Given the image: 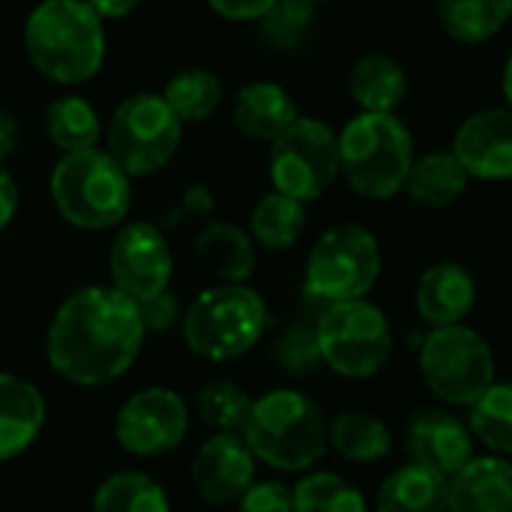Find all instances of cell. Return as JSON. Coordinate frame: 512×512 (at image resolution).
Returning <instances> with one entry per match:
<instances>
[{"label": "cell", "mask_w": 512, "mask_h": 512, "mask_svg": "<svg viewBox=\"0 0 512 512\" xmlns=\"http://www.w3.org/2000/svg\"><path fill=\"white\" fill-rule=\"evenodd\" d=\"M183 123L162 93H135L123 99L108 126V156L129 174L162 171L180 147Z\"/></svg>", "instance_id": "ba28073f"}, {"label": "cell", "mask_w": 512, "mask_h": 512, "mask_svg": "<svg viewBox=\"0 0 512 512\" xmlns=\"http://www.w3.org/2000/svg\"><path fill=\"white\" fill-rule=\"evenodd\" d=\"M306 228V210L297 198L270 192L252 210V237L264 249H288Z\"/></svg>", "instance_id": "f1b7e54d"}, {"label": "cell", "mask_w": 512, "mask_h": 512, "mask_svg": "<svg viewBox=\"0 0 512 512\" xmlns=\"http://www.w3.org/2000/svg\"><path fill=\"white\" fill-rule=\"evenodd\" d=\"M51 198L69 225L105 231L120 225L129 213V174L96 147L63 153L51 171Z\"/></svg>", "instance_id": "5b68a950"}, {"label": "cell", "mask_w": 512, "mask_h": 512, "mask_svg": "<svg viewBox=\"0 0 512 512\" xmlns=\"http://www.w3.org/2000/svg\"><path fill=\"white\" fill-rule=\"evenodd\" d=\"M249 411L252 399L234 381H210L198 396V414L216 432H243Z\"/></svg>", "instance_id": "d6a6232c"}, {"label": "cell", "mask_w": 512, "mask_h": 512, "mask_svg": "<svg viewBox=\"0 0 512 512\" xmlns=\"http://www.w3.org/2000/svg\"><path fill=\"white\" fill-rule=\"evenodd\" d=\"M339 135L312 117H297L270 150V180L276 192L300 204L321 198L339 177Z\"/></svg>", "instance_id": "8fae6325"}, {"label": "cell", "mask_w": 512, "mask_h": 512, "mask_svg": "<svg viewBox=\"0 0 512 512\" xmlns=\"http://www.w3.org/2000/svg\"><path fill=\"white\" fill-rule=\"evenodd\" d=\"M195 246L204 264L228 285H243V279H249V273L255 270L252 240L228 222H210L198 234Z\"/></svg>", "instance_id": "cb8c5ba5"}, {"label": "cell", "mask_w": 512, "mask_h": 512, "mask_svg": "<svg viewBox=\"0 0 512 512\" xmlns=\"http://www.w3.org/2000/svg\"><path fill=\"white\" fill-rule=\"evenodd\" d=\"M381 273V249L363 225H336L318 237L306 261V294L324 303L363 300Z\"/></svg>", "instance_id": "52a82bcc"}, {"label": "cell", "mask_w": 512, "mask_h": 512, "mask_svg": "<svg viewBox=\"0 0 512 512\" xmlns=\"http://www.w3.org/2000/svg\"><path fill=\"white\" fill-rule=\"evenodd\" d=\"M234 126L255 141H276L300 114H297V102L294 96L273 81H255L246 84L237 96H234V108H231Z\"/></svg>", "instance_id": "ac0fdd59"}, {"label": "cell", "mask_w": 512, "mask_h": 512, "mask_svg": "<svg viewBox=\"0 0 512 512\" xmlns=\"http://www.w3.org/2000/svg\"><path fill=\"white\" fill-rule=\"evenodd\" d=\"M42 426V393L18 375H0V462L24 453L39 438Z\"/></svg>", "instance_id": "d6986e66"}, {"label": "cell", "mask_w": 512, "mask_h": 512, "mask_svg": "<svg viewBox=\"0 0 512 512\" xmlns=\"http://www.w3.org/2000/svg\"><path fill=\"white\" fill-rule=\"evenodd\" d=\"M351 99L369 114H393L408 93V78L399 60L387 54H366L354 63L348 78Z\"/></svg>", "instance_id": "7402d4cb"}, {"label": "cell", "mask_w": 512, "mask_h": 512, "mask_svg": "<svg viewBox=\"0 0 512 512\" xmlns=\"http://www.w3.org/2000/svg\"><path fill=\"white\" fill-rule=\"evenodd\" d=\"M93 512H171V504L156 480L126 471L96 489Z\"/></svg>", "instance_id": "f546056e"}, {"label": "cell", "mask_w": 512, "mask_h": 512, "mask_svg": "<svg viewBox=\"0 0 512 512\" xmlns=\"http://www.w3.org/2000/svg\"><path fill=\"white\" fill-rule=\"evenodd\" d=\"M237 504L240 512H294V492L282 483H252Z\"/></svg>", "instance_id": "d590c367"}, {"label": "cell", "mask_w": 512, "mask_h": 512, "mask_svg": "<svg viewBox=\"0 0 512 512\" xmlns=\"http://www.w3.org/2000/svg\"><path fill=\"white\" fill-rule=\"evenodd\" d=\"M15 147V120L0 111V162L12 153Z\"/></svg>", "instance_id": "60d3db41"}, {"label": "cell", "mask_w": 512, "mask_h": 512, "mask_svg": "<svg viewBox=\"0 0 512 512\" xmlns=\"http://www.w3.org/2000/svg\"><path fill=\"white\" fill-rule=\"evenodd\" d=\"M450 512H512V465L471 459L450 480Z\"/></svg>", "instance_id": "ffe728a7"}, {"label": "cell", "mask_w": 512, "mask_h": 512, "mask_svg": "<svg viewBox=\"0 0 512 512\" xmlns=\"http://www.w3.org/2000/svg\"><path fill=\"white\" fill-rule=\"evenodd\" d=\"M243 441L270 468L306 471L327 450V426L312 399L297 390H273L252 402Z\"/></svg>", "instance_id": "277c9868"}, {"label": "cell", "mask_w": 512, "mask_h": 512, "mask_svg": "<svg viewBox=\"0 0 512 512\" xmlns=\"http://www.w3.org/2000/svg\"><path fill=\"white\" fill-rule=\"evenodd\" d=\"M45 129L54 147L63 153L90 150L99 141V117L96 108L81 96H60L45 111Z\"/></svg>", "instance_id": "4316f807"}, {"label": "cell", "mask_w": 512, "mask_h": 512, "mask_svg": "<svg viewBox=\"0 0 512 512\" xmlns=\"http://www.w3.org/2000/svg\"><path fill=\"white\" fill-rule=\"evenodd\" d=\"M189 429L186 402L168 387H150L123 402L114 420L120 447L132 456H162L174 450Z\"/></svg>", "instance_id": "4fadbf2b"}, {"label": "cell", "mask_w": 512, "mask_h": 512, "mask_svg": "<svg viewBox=\"0 0 512 512\" xmlns=\"http://www.w3.org/2000/svg\"><path fill=\"white\" fill-rule=\"evenodd\" d=\"M327 444H333V450L342 459L375 462L390 453L393 438H390V429L378 417L348 411V414H339L333 426L327 429Z\"/></svg>", "instance_id": "484cf974"}, {"label": "cell", "mask_w": 512, "mask_h": 512, "mask_svg": "<svg viewBox=\"0 0 512 512\" xmlns=\"http://www.w3.org/2000/svg\"><path fill=\"white\" fill-rule=\"evenodd\" d=\"M378 512H450V480L423 465H405L384 480Z\"/></svg>", "instance_id": "44dd1931"}, {"label": "cell", "mask_w": 512, "mask_h": 512, "mask_svg": "<svg viewBox=\"0 0 512 512\" xmlns=\"http://www.w3.org/2000/svg\"><path fill=\"white\" fill-rule=\"evenodd\" d=\"M24 51L54 84H81L102 69L105 30L87 0H42L24 24Z\"/></svg>", "instance_id": "7a4b0ae2"}, {"label": "cell", "mask_w": 512, "mask_h": 512, "mask_svg": "<svg viewBox=\"0 0 512 512\" xmlns=\"http://www.w3.org/2000/svg\"><path fill=\"white\" fill-rule=\"evenodd\" d=\"M468 189V171L453 156V150H432L414 159L405 192L423 207H447Z\"/></svg>", "instance_id": "603a6c76"}, {"label": "cell", "mask_w": 512, "mask_h": 512, "mask_svg": "<svg viewBox=\"0 0 512 512\" xmlns=\"http://www.w3.org/2000/svg\"><path fill=\"white\" fill-rule=\"evenodd\" d=\"M294 512H366V501L339 474H312L294 489Z\"/></svg>", "instance_id": "1f68e13d"}, {"label": "cell", "mask_w": 512, "mask_h": 512, "mask_svg": "<svg viewBox=\"0 0 512 512\" xmlns=\"http://www.w3.org/2000/svg\"><path fill=\"white\" fill-rule=\"evenodd\" d=\"M312 3H324V0H312Z\"/></svg>", "instance_id": "7bdbcfd3"}, {"label": "cell", "mask_w": 512, "mask_h": 512, "mask_svg": "<svg viewBox=\"0 0 512 512\" xmlns=\"http://www.w3.org/2000/svg\"><path fill=\"white\" fill-rule=\"evenodd\" d=\"M504 99H507V108L512 111V57L507 60V69H504Z\"/></svg>", "instance_id": "b9f144b4"}, {"label": "cell", "mask_w": 512, "mask_h": 512, "mask_svg": "<svg viewBox=\"0 0 512 512\" xmlns=\"http://www.w3.org/2000/svg\"><path fill=\"white\" fill-rule=\"evenodd\" d=\"M408 453L414 465L438 471L441 477H453L471 462V432L453 414L423 411L408 426Z\"/></svg>", "instance_id": "2e32d148"}, {"label": "cell", "mask_w": 512, "mask_h": 512, "mask_svg": "<svg viewBox=\"0 0 512 512\" xmlns=\"http://www.w3.org/2000/svg\"><path fill=\"white\" fill-rule=\"evenodd\" d=\"M138 303L114 285L72 291L54 312L48 330V363L78 387H99L120 378L144 342Z\"/></svg>", "instance_id": "6da1fadb"}, {"label": "cell", "mask_w": 512, "mask_h": 512, "mask_svg": "<svg viewBox=\"0 0 512 512\" xmlns=\"http://www.w3.org/2000/svg\"><path fill=\"white\" fill-rule=\"evenodd\" d=\"M512 15V0H438V21L456 42L492 39Z\"/></svg>", "instance_id": "d4e9b609"}, {"label": "cell", "mask_w": 512, "mask_h": 512, "mask_svg": "<svg viewBox=\"0 0 512 512\" xmlns=\"http://www.w3.org/2000/svg\"><path fill=\"white\" fill-rule=\"evenodd\" d=\"M453 156L462 162L468 177L512 180L510 108H483L471 114L453 138Z\"/></svg>", "instance_id": "9a60e30c"}, {"label": "cell", "mask_w": 512, "mask_h": 512, "mask_svg": "<svg viewBox=\"0 0 512 512\" xmlns=\"http://www.w3.org/2000/svg\"><path fill=\"white\" fill-rule=\"evenodd\" d=\"M108 270L114 288L135 303L168 291L174 258L165 234L150 222L123 225L111 240Z\"/></svg>", "instance_id": "7c38bea8"}, {"label": "cell", "mask_w": 512, "mask_h": 512, "mask_svg": "<svg viewBox=\"0 0 512 512\" xmlns=\"http://www.w3.org/2000/svg\"><path fill=\"white\" fill-rule=\"evenodd\" d=\"M276 360L291 375H309L321 363V351H318L315 330H309V327H291L279 339V345H276Z\"/></svg>", "instance_id": "e575fe53"}, {"label": "cell", "mask_w": 512, "mask_h": 512, "mask_svg": "<svg viewBox=\"0 0 512 512\" xmlns=\"http://www.w3.org/2000/svg\"><path fill=\"white\" fill-rule=\"evenodd\" d=\"M138 312H141L144 330H165L177 321V300L168 291H162L150 300H141Z\"/></svg>", "instance_id": "8d00e7d4"}, {"label": "cell", "mask_w": 512, "mask_h": 512, "mask_svg": "<svg viewBox=\"0 0 512 512\" xmlns=\"http://www.w3.org/2000/svg\"><path fill=\"white\" fill-rule=\"evenodd\" d=\"M18 213V186L15 180L0 168V228H6L12 222V216Z\"/></svg>", "instance_id": "f35d334b"}, {"label": "cell", "mask_w": 512, "mask_h": 512, "mask_svg": "<svg viewBox=\"0 0 512 512\" xmlns=\"http://www.w3.org/2000/svg\"><path fill=\"white\" fill-rule=\"evenodd\" d=\"M87 3L96 9L99 18H123V15H129L141 0H87Z\"/></svg>", "instance_id": "ab89813d"}, {"label": "cell", "mask_w": 512, "mask_h": 512, "mask_svg": "<svg viewBox=\"0 0 512 512\" xmlns=\"http://www.w3.org/2000/svg\"><path fill=\"white\" fill-rule=\"evenodd\" d=\"M276 0H207L213 12L231 21H258Z\"/></svg>", "instance_id": "74e56055"}, {"label": "cell", "mask_w": 512, "mask_h": 512, "mask_svg": "<svg viewBox=\"0 0 512 512\" xmlns=\"http://www.w3.org/2000/svg\"><path fill=\"white\" fill-rule=\"evenodd\" d=\"M471 432L486 447L512 453V384H492L471 405Z\"/></svg>", "instance_id": "4dcf8cb0"}, {"label": "cell", "mask_w": 512, "mask_h": 512, "mask_svg": "<svg viewBox=\"0 0 512 512\" xmlns=\"http://www.w3.org/2000/svg\"><path fill=\"white\" fill-rule=\"evenodd\" d=\"M429 390L450 405H474L495 384V354L486 339L462 324L435 327L420 354Z\"/></svg>", "instance_id": "30bf717a"}, {"label": "cell", "mask_w": 512, "mask_h": 512, "mask_svg": "<svg viewBox=\"0 0 512 512\" xmlns=\"http://www.w3.org/2000/svg\"><path fill=\"white\" fill-rule=\"evenodd\" d=\"M477 300L474 276L453 261L432 264L417 285V312L432 327H453L459 324Z\"/></svg>", "instance_id": "e0dca14e"}, {"label": "cell", "mask_w": 512, "mask_h": 512, "mask_svg": "<svg viewBox=\"0 0 512 512\" xmlns=\"http://www.w3.org/2000/svg\"><path fill=\"white\" fill-rule=\"evenodd\" d=\"M192 483L207 504H234L255 483V453L243 435L219 432L198 450L192 462Z\"/></svg>", "instance_id": "5bb4252c"}, {"label": "cell", "mask_w": 512, "mask_h": 512, "mask_svg": "<svg viewBox=\"0 0 512 512\" xmlns=\"http://www.w3.org/2000/svg\"><path fill=\"white\" fill-rule=\"evenodd\" d=\"M267 324L270 312L261 294L225 282L192 300L183 315V339L207 360H234L264 336Z\"/></svg>", "instance_id": "8992f818"}, {"label": "cell", "mask_w": 512, "mask_h": 512, "mask_svg": "<svg viewBox=\"0 0 512 512\" xmlns=\"http://www.w3.org/2000/svg\"><path fill=\"white\" fill-rule=\"evenodd\" d=\"M315 18L312 0H276L258 21L264 39L279 51H294L306 42Z\"/></svg>", "instance_id": "836d02e7"}, {"label": "cell", "mask_w": 512, "mask_h": 512, "mask_svg": "<svg viewBox=\"0 0 512 512\" xmlns=\"http://www.w3.org/2000/svg\"><path fill=\"white\" fill-rule=\"evenodd\" d=\"M414 165V138L396 114H357L339 132V171L363 198H393Z\"/></svg>", "instance_id": "3957f363"}, {"label": "cell", "mask_w": 512, "mask_h": 512, "mask_svg": "<svg viewBox=\"0 0 512 512\" xmlns=\"http://www.w3.org/2000/svg\"><path fill=\"white\" fill-rule=\"evenodd\" d=\"M162 99L180 123H201L222 102V81L210 69H183L165 84Z\"/></svg>", "instance_id": "83f0119b"}, {"label": "cell", "mask_w": 512, "mask_h": 512, "mask_svg": "<svg viewBox=\"0 0 512 512\" xmlns=\"http://www.w3.org/2000/svg\"><path fill=\"white\" fill-rule=\"evenodd\" d=\"M321 360L342 378H372L393 354V333L384 312L366 300L333 303L318 327Z\"/></svg>", "instance_id": "9c48e42d"}]
</instances>
